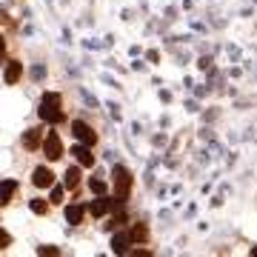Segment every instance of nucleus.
I'll list each match as a JSON object with an SVG mask.
<instances>
[{
    "label": "nucleus",
    "mask_w": 257,
    "mask_h": 257,
    "mask_svg": "<svg viewBox=\"0 0 257 257\" xmlns=\"http://www.w3.org/2000/svg\"><path fill=\"white\" fill-rule=\"evenodd\" d=\"M37 254H60V251H57L55 246H40L37 248Z\"/></svg>",
    "instance_id": "a211bd4d"
},
{
    "label": "nucleus",
    "mask_w": 257,
    "mask_h": 257,
    "mask_svg": "<svg viewBox=\"0 0 257 257\" xmlns=\"http://www.w3.org/2000/svg\"><path fill=\"white\" fill-rule=\"evenodd\" d=\"M132 237H135V243H146V240H149V229L143 226V223H135V226H132Z\"/></svg>",
    "instance_id": "f8f14e48"
},
{
    "label": "nucleus",
    "mask_w": 257,
    "mask_h": 257,
    "mask_svg": "<svg viewBox=\"0 0 257 257\" xmlns=\"http://www.w3.org/2000/svg\"><path fill=\"white\" fill-rule=\"evenodd\" d=\"M43 152H46L49 160H60L63 157V143H60V138H57L55 132H49L46 138H43Z\"/></svg>",
    "instance_id": "20e7f679"
},
{
    "label": "nucleus",
    "mask_w": 257,
    "mask_h": 257,
    "mask_svg": "<svg viewBox=\"0 0 257 257\" xmlns=\"http://www.w3.org/2000/svg\"><path fill=\"white\" fill-rule=\"evenodd\" d=\"M20 74H23V63L12 60V63L6 66V83H9V86H15V83L20 80Z\"/></svg>",
    "instance_id": "6e6552de"
},
{
    "label": "nucleus",
    "mask_w": 257,
    "mask_h": 257,
    "mask_svg": "<svg viewBox=\"0 0 257 257\" xmlns=\"http://www.w3.org/2000/svg\"><path fill=\"white\" fill-rule=\"evenodd\" d=\"M15 189H18V183H15V180H6V183H3V192H0V203H3V206H6V203H12Z\"/></svg>",
    "instance_id": "ddd939ff"
},
{
    "label": "nucleus",
    "mask_w": 257,
    "mask_h": 257,
    "mask_svg": "<svg viewBox=\"0 0 257 257\" xmlns=\"http://www.w3.org/2000/svg\"><path fill=\"white\" fill-rule=\"evenodd\" d=\"M9 243H12V237L6 231H0V248H9Z\"/></svg>",
    "instance_id": "6ab92c4d"
},
{
    "label": "nucleus",
    "mask_w": 257,
    "mask_h": 257,
    "mask_svg": "<svg viewBox=\"0 0 257 257\" xmlns=\"http://www.w3.org/2000/svg\"><path fill=\"white\" fill-rule=\"evenodd\" d=\"M63 183H66V189H74V186L80 183V169H77V166H69V169H66Z\"/></svg>",
    "instance_id": "9b49d317"
},
{
    "label": "nucleus",
    "mask_w": 257,
    "mask_h": 257,
    "mask_svg": "<svg viewBox=\"0 0 257 257\" xmlns=\"http://www.w3.org/2000/svg\"><path fill=\"white\" fill-rule=\"evenodd\" d=\"M251 257H257V246H254V248H251Z\"/></svg>",
    "instance_id": "aec40b11"
},
{
    "label": "nucleus",
    "mask_w": 257,
    "mask_h": 257,
    "mask_svg": "<svg viewBox=\"0 0 257 257\" xmlns=\"http://www.w3.org/2000/svg\"><path fill=\"white\" fill-rule=\"evenodd\" d=\"M111 177H114V200L123 203L132 194V172H128L126 166H114Z\"/></svg>",
    "instance_id": "f03ea898"
},
{
    "label": "nucleus",
    "mask_w": 257,
    "mask_h": 257,
    "mask_svg": "<svg viewBox=\"0 0 257 257\" xmlns=\"http://www.w3.org/2000/svg\"><path fill=\"white\" fill-rule=\"evenodd\" d=\"M72 135L80 140V143H86V146H94V143H97L94 128L89 126V123H83V120H74V123H72Z\"/></svg>",
    "instance_id": "7ed1b4c3"
},
{
    "label": "nucleus",
    "mask_w": 257,
    "mask_h": 257,
    "mask_svg": "<svg viewBox=\"0 0 257 257\" xmlns=\"http://www.w3.org/2000/svg\"><path fill=\"white\" fill-rule=\"evenodd\" d=\"M40 140H43V132H40V128H29L26 138H23V146H26V149H37V146H40Z\"/></svg>",
    "instance_id": "9d476101"
},
{
    "label": "nucleus",
    "mask_w": 257,
    "mask_h": 257,
    "mask_svg": "<svg viewBox=\"0 0 257 257\" xmlns=\"http://www.w3.org/2000/svg\"><path fill=\"white\" fill-rule=\"evenodd\" d=\"M66 220L72 223V226H77V223L83 220V206H69V209H66Z\"/></svg>",
    "instance_id": "4468645a"
},
{
    "label": "nucleus",
    "mask_w": 257,
    "mask_h": 257,
    "mask_svg": "<svg viewBox=\"0 0 257 257\" xmlns=\"http://www.w3.org/2000/svg\"><path fill=\"white\" fill-rule=\"evenodd\" d=\"M89 186H92L94 194H103V192H106V183H103V180H94V177H92V183H89Z\"/></svg>",
    "instance_id": "dca6fc26"
},
{
    "label": "nucleus",
    "mask_w": 257,
    "mask_h": 257,
    "mask_svg": "<svg viewBox=\"0 0 257 257\" xmlns=\"http://www.w3.org/2000/svg\"><path fill=\"white\" fill-rule=\"evenodd\" d=\"M32 211H35V214H46V211H49V203L37 197V200H32Z\"/></svg>",
    "instance_id": "2eb2a0df"
},
{
    "label": "nucleus",
    "mask_w": 257,
    "mask_h": 257,
    "mask_svg": "<svg viewBox=\"0 0 257 257\" xmlns=\"http://www.w3.org/2000/svg\"><path fill=\"white\" fill-rule=\"evenodd\" d=\"M72 155H74V160H77L80 166H86V169H89V166H94V155L89 152V146H86V143H83V146H74Z\"/></svg>",
    "instance_id": "0eeeda50"
},
{
    "label": "nucleus",
    "mask_w": 257,
    "mask_h": 257,
    "mask_svg": "<svg viewBox=\"0 0 257 257\" xmlns=\"http://www.w3.org/2000/svg\"><path fill=\"white\" fill-rule=\"evenodd\" d=\"M128 243H135V237H132V231H117V234H114V237H111V251H114V254H126L128 251Z\"/></svg>",
    "instance_id": "423d86ee"
},
{
    "label": "nucleus",
    "mask_w": 257,
    "mask_h": 257,
    "mask_svg": "<svg viewBox=\"0 0 257 257\" xmlns=\"http://www.w3.org/2000/svg\"><path fill=\"white\" fill-rule=\"evenodd\" d=\"M111 209H114V200H94L92 206H89V211H92L94 217H103V214H109Z\"/></svg>",
    "instance_id": "1a4fd4ad"
},
{
    "label": "nucleus",
    "mask_w": 257,
    "mask_h": 257,
    "mask_svg": "<svg viewBox=\"0 0 257 257\" xmlns=\"http://www.w3.org/2000/svg\"><path fill=\"white\" fill-rule=\"evenodd\" d=\"M32 183H35L37 189H52V186H55V175H52V169H46V166L35 169V177H32Z\"/></svg>",
    "instance_id": "39448f33"
},
{
    "label": "nucleus",
    "mask_w": 257,
    "mask_h": 257,
    "mask_svg": "<svg viewBox=\"0 0 257 257\" xmlns=\"http://www.w3.org/2000/svg\"><path fill=\"white\" fill-rule=\"evenodd\" d=\"M52 203H63V189L60 186H52Z\"/></svg>",
    "instance_id": "f3484780"
},
{
    "label": "nucleus",
    "mask_w": 257,
    "mask_h": 257,
    "mask_svg": "<svg viewBox=\"0 0 257 257\" xmlns=\"http://www.w3.org/2000/svg\"><path fill=\"white\" fill-rule=\"evenodd\" d=\"M40 120H46V123H63L66 114L60 111V94L57 92H46L43 94V103H40Z\"/></svg>",
    "instance_id": "f257e3e1"
}]
</instances>
